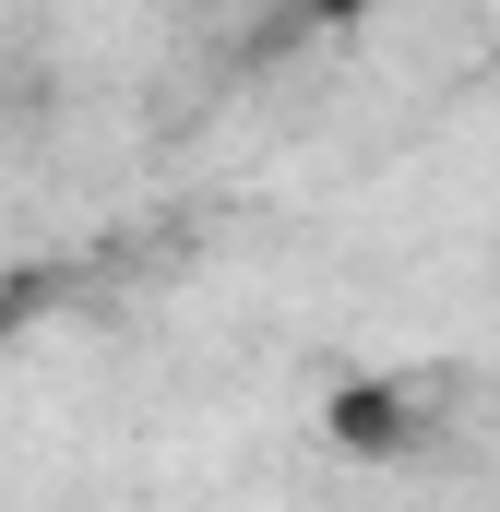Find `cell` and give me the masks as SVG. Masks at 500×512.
Segmentation results:
<instances>
[{
  "label": "cell",
  "mask_w": 500,
  "mask_h": 512,
  "mask_svg": "<svg viewBox=\"0 0 500 512\" xmlns=\"http://www.w3.org/2000/svg\"><path fill=\"white\" fill-rule=\"evenodd\" d=\"M0 322H12V310H0Z\"/></svg>",
  "instance_id": "cell-1"
}]
</instances>
